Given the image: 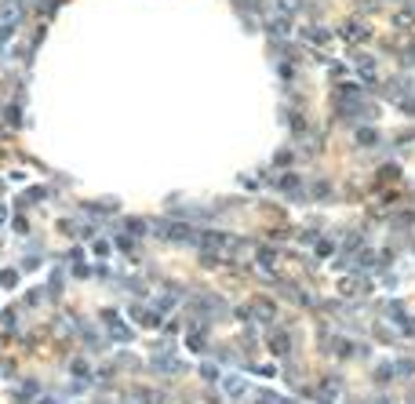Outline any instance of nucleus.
Listing matches in <instances>:
<instances>
[{"mask_svg":"<svg viewBox=\"0 0 415 404\" xmlns=\"http://www.w3.org/2000/svg\"><path fill=\"white\" fill-rule=\"evenodd\" d=\"M277 404H292V400H277Z\"/></svg>","mask_w":415,"mask_h":404,"instance_id":"obj_1","label":"nucleus"}]
</instances>
